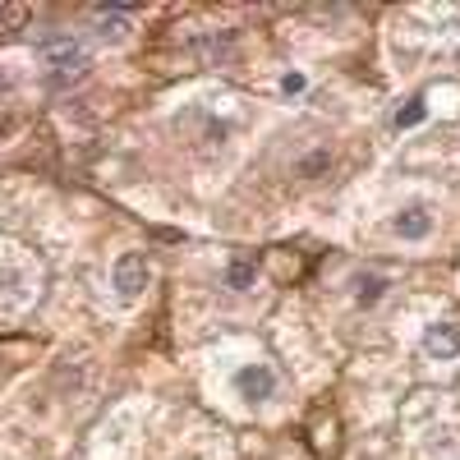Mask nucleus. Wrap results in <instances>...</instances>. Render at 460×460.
<instances>
[{
  "mask_svg": "<svg viewBox=\"0 0 460 460\" xmlns=\"http://www.w3.org/2000/svg\"><path fill=\"white\" fill-rule=\"evenodd\" d=\"M147 281H152V267L138 249H125L120 258L111 262V290L120 304H138L147 295Z\"/></svg>",
  "mask_w": 460,
  "mask_h": 460,
  "instance_id": "f257e3e1",
  "label": "nucleus"
},
{
  "mask_svg": "<svg viewBox=\"0 0 460 460\" xmlns=\"http://www.w3.org/2000/svg\"><path fill=\"white\" fill-rule=\"evenodd\" d=\"M277 387H281V377L267 359H253V364L235 368V396H244L249 405H267L277 396Z\"/></svg>",
  "mask_w": 460,
  "mask_h": 460,
  "instance_id": "f03ea898",
  "label": "nucleus"
},
{
  "mask_svg": "<svg viewBox=\"0 0 460 460\" xmlns=\"http://www.w3.org/2000/svg\"><path fill=\"white\" fill-rule=\"evenodd\" d=\"M419 350H424V359H433V364H456L460 359V323L456 318L429 323L424 336H419Z\"/></svg>",
  "mask_w": 460,
  "mask_h": 460,
  "instance_id": "7ed1b4c3",
  "label": "nucleus"
},
{
  "mask_svg": "<svg viewBox=\"0 0 460 460\" xmlns=\"http://www.w3.org/2000/svg\"><path fill=\"white\" fill-rule=\"evenodd\" d=\"M37 56H42V65H51L60 74H84V65H88L84 42H74V37H51V42L37 47Z\"/></svg>",
  "mask_w": 460,
  "mask_h": 460,
  "instance_id": "20e7f679",
  "label": "nucleus"
},
{
  "mask_svg": "<svg viewBox=\"0 0 460 460\" xmlns=\"http://www.w3.org/2000/svg\"><path fill=\"white\" fill-rule=\"evenodd\" d=\"M392 230L401 240H429L433 235V212L429 208H401L392 217Z\"/></svg>",
  "mask_w": 460,
  "mask_h": 460,
  "instance_id": "39448f33",
  "label": "nucleus"
},
{
  "mask_svg": "<svg viewBox=\"0 0 460 460\" xmlns=\"http://www.w3.org/2000/svg\"><path fill=\"white\" fill-rule=\"evenodd\" d=\"M387 277H377V272H364V277H355V304H359V309H373V304L382 299V295H387Z\"/></svg>",
  "mask_w": 460,
  "mask_h": 460,
  "instance_id": "423d86ee",
  "label": "nucleus"
},
{
  "mask_svg": "<svg viewBox=\"0 0 460 460\" xmlns=\"http://www.w3.org/2000/svg\"><path fill=\"white\" fill-rule=\"evenodd\" d=\"M424 115H429V106H424V102L401 106V111H396V129H414V125H424Z\"/></svg>",
  "mask_w": 460,
  "mask_h": 460,
  "instance_id": "0eeeda50",
  "label": "nucleus"
},
{
  "mask_svg": "<svg viewBox=\"0 0 460 460\" xmlns=\"http://www.w3.org/2000/svg\"><path fill=\"white\" fill-rule=\"evenodd\" d=\"M226 281H230V290H249V286H253V267H249V262H235V267L226 272Z\"/></svg>",
  "mask_w": 460,
  "mask_h": 460,
  "instance_id": "6e6552de",
  "label": "nucleus"
},
{
  "mask_svg": "<svg viewBox=\"0 0 460 460\" xmlns=\"http://www.w3.org/2000/svg\"><path fill=\"white\" fill-rule=\"evenodd\" d=\"M304 88H309V79H304V74H286V79H281V93H286V97H299Z\"/></svg>",
  "mask_w": 460,
  "mask_h": 460,
  "instance_id": "1a4fd4ad",
  "label": "nucleus"
},
{
  "mask_svg": "<svg viewBox=\"0 0 460 460\" xmlns=\"http://www.w3.org/2000/svg\"><path fill=\"white\" fill-rule=\"evenodd\" d=\"M323 166H327L323 152H318V157H304V162H299V175H314V171H323Z\"/></svg>",
  "mask_w": 460,
  "mask_h": 460,
  "instance_id": "9d476101",
  "label": "nucleus"
},
{
  "mask_svg": "<svg viewBox=\"0 0 460 460\" xmlns=\"http://www.w3.org/2000/svg\"><path fill=\"white\" fill-rule=\"evenodd\" d=\"M456 60H460V51H456Z\"/></svg>",
  "mask_w": 460,
  "mask_h": 460,
  "instance_id": "9b49d317",
  "label": "nucleus"
}]
</instances>
